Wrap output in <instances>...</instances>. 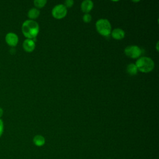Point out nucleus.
<instances>
[{
    "label": "nucleus",
    "instance_id": "obj_7",
    "mask_svg": "<svg viewBox=\"0 0 159 159\" xmlns=\"http://www.w3.org/2000/svg\"><path fill=\"white\" fill-rule=\"evenodd\" d=\"M24 50L27 52H32L34 51L35 47V43L34 40L32 39H25L22 44Z\"/></svg>",
    "mask_w": 159,
    "mask_h": 159
},
{
    "label": "nucleus",
    "instance_id": "obj_10",
    "mask_svg": "<svg viewBox=\"0 0 159 159\" xmlns=\"http://www.w3.org/2000/svg\"><path fill=\"white\" fill-rule=\"evenodd\" d=\"M34 143L37 147L43 146L45 143V138L41 135H37L33 138Z\"/></svg>",
    "mask_w": 159,
    "mask_h": 159
},
{
    "label": "nucleus",
    "instance_id": "obj_6",
    "mask_svg": "<svg viewBox=\"0 0 159 159\" xmlns=\"http://www.w3.org/2000/svg\"><path fill=\"white\" fill-rule=\"evenodd\" d=\"M5 41L7 45L11 47H16L19 42V38L16 34L9 32L5 36Z\"/></svg>",
    "mask_w": 159,
    "mask_h": 159
},
{
    "label": "nucleus",
    "instance_id": "obj_5",
    "mask_svg": "<svg viewBox=\"0 0 159 159\" xmlns=\"http://www.w3.org/2000/svg\"><path fill=\"white\" fill-rule=\"evenodd\" d=\"M125 54L131 58H137L142 54V50L136 45H130L124 50Z\"/></svg>",
    "mask_w": 159,
    "mask_h": 159
},
{
    "label": "nucleus",
    "instance_id": "obj_14",
    "mask_svg": "<svg viewBox=\"0 0 159 159\" xmlns=\"http://www.w3.org/2000/svg\"><path fill=\"white\" fill-rule=\"evenodd\" d=\"M91 19H92L91 16L90 14H86L83 17V20L86 23H88V22H91Z\"/></svg>",
    "mask_w": 159,
    "mask_h": 159
},
{
    "label": "nucleus",
    "instance_id": "obj_15",
    "mask_svg": "<svg viewBox=\"0 0 159 159\" xmlns=\"http://www.w3.org/2000/svg\"><path fill=\"white\" fill-rule=\"evenodd\" d=\"M74 1L73 0H66L65 1V6L66 7H71L73 5Z\"/></svg>",
    "mask_w": 159,
    "mask_h": 159
},
{
    "label": "nucleus",
    "instance_id": "obj_18",
    "mask_svg": "<svg viewBox=\"0 0 159 159\" xmlns=\"http://www.w3.org/2000/svg\"><path fill=\"white\" fill-rule=\"evenodd\" d=\"M158 42H157V51H158Z\"/></svg>",
    "mask_w": 159,
    "mask_h": 159
},
{
    "label": "nucleus",
    "instance_id": "obj_4",
    "mask_svg": "<svg viewBox=\"0 0 159 159\" xmlns=\"http://www.w3.org/2000/svg\"><path fill=\"white\" fill-rule=\"evenodd\" d=\"M66 14V7L64 6V4H62L55 6L52 11V14L53 17L57 19H60L65 17Z\"/></svg>",
    "mask_w": 159,
    "mask_h": 159
},
{
    "label": "nucleus",
    "instance_id": "obj_13",
    "mask_svg": "<svg viewBox=\"0 0 159 159\" xmlns=\"http://www.w3.org/2000/svg\"><path fill=\"white\" fill-rule=\"evenodd\" d=\"M47 3L46 0H35L34 1V4L35 7L37 8H42L45 6Z\"/></svg>",
    "mask_w": 159,
    "mask_h": 159
},
{
    "label": "nucleus",
    "instance_id": "obj_8",
    "mask_svg": "<svg viewBox=\"0 0 159 159\" xmlns=\"http://www.w3.org/2000/svg\"><path fill=\"white\" fill-rule=\"evenodd\" d=\"M93 7V2L90 0H85L81 4V9L83 12L88 14Z\"/></svg>",
    "mask_w": 159,
    "mask_h": 159
},
{
    "label": "nucleus",
    "instance_id": "obj_11",
    "mask_svg": "<svg viewBox=\"0 0 159 159\" xmlns=\"http://www.w3.org/2000/svg\"><path fill=\"white\" fill-rule=\"evenodd\" d=\"M40 15V11L37 8L30 9L27 13V16L30 19H35L37 18Z\"/></svg>",
    "mask_w": 159,
    "mask_h": 159
},
{
    "label": "nucleus",
    "instance_id": "obj_1",
    "mask_svg": "<svg viewBox=\"0 0 159 159\" xmlns=\"http://www.w3.org/2000/svg\"><path fill=\"white\" fill-rule=\"evenodd\" d=\"M22 32L29 39H35L39 32V26L34 20H27L22 25Z\"/></svg>",
    "mask_w": 159,
    "mask_h": 159
},
{
    "label": "nucleus",
    "instance_id": "obj_17",
    "mask_svg": "<svg viewBox=\"0 0 159 159\" xmlns=\"http://www.w3.org/2000/svg\"><path fill=\"white\" fill-rule=\"evenodd\" d=\"M3 113H4V111H3V109L0 107V119L1 117L3 115Z\"/></svg>",
    "mask_w": 159,
    "mask_h": 159
},
{
    "label": "nucleus",
    "instance_id": "obj_9",
    "mask_svg": "<svg viewBox=\"0 0 159 159\" xmlns=\"http://www.w3.org/2000/svg\"><path fill=\"white\" fill-rule=\"evenodd\" d=\"M112 37L116 40H121L125 36V32L124 31L119 28H117L113 30L112 32Z\"/></svg>",
    "mask_w": 159,
    "mask_h": 159
},
{
    "label": "nucleus",
    "instance_id": "obj_12",
    "mask_svg": "<svg viewBox=\"0 0 159 159\" xmlns=\"http://www.w3.org/2000/svg\"><path fill=\"white\" fill-rule=\"evenodd\" d=\"M127 71L130 75H135L137 73L138 69L135 64L130 63L127 66Z\"/></svg>",
    "mask_w": 159,
    "mask_h": 159
},
{
    "label": "nucleus",
    "instance_id": "obj_2",
    "mask_svg": "<svg viewBox=\"0 0 159 159\" xmlns=\"http://www.w3.org/2000/svg\"><path fill=\"white\" fill-rule=\"evenodd\" d=\"M140 71L142 73H148L153 70L155 64L152 58L147 57L139 58L135 64Z\"/></svg>",
    "mask_w": 159,
    "mask_h": 159
},
{
    "label": "nucleus",
    "instance_id": "obj_16",
    "mask_svg": "<svg viewBox=\"0 0 159 159\" xmlns=\"http://www.w3.org/2000/svg\"><path fill=\"white\" fill-rule=\"evenodd\" d=\"M4 132V122L1 119H0V137L3 134Z\"/></svg>",
    "mask_w": 159,
    "mask_h": 159
},
{
    "label": "nucleus",
    "instance_id": "obj_3",
    "mask_svg": "<svg viewBox=\"0 0 159 159\" xmlns=\"http://www.w3.org/2000/svg\"><path fill=\"white\" fill-rule=\"evenodd\" d=\"M96 28L98 32L102 36H108L111 32V25L106 19H100L96 22Z\"/></svg>",
    "mask_w": 159,
    "mask_h": 159
}]
</instances>
